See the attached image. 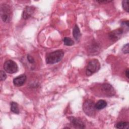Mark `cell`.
<instances>
[{
  "label": "cell",
  "mask_w": 129,
  "mask_h": 129,
  "mask_svg": "<svg viewBox=\"0 0 129 129\" xmlns=\"http://www.w3.org/2000/svg\"><path fill=\"white\" fill-rule=\"evenodd\" d=\"M122 51L125 54H127L128 53V43H126L123 46L122 48Z\"/></svg>",
  "instance_id": "cell-18"
},
{
  "label": "cell",
  "mask_w": 129,
  "mask_h": 129,
  "mask_svg": "<svg viewBox=\"0 0 129 129\" xmlns=\"http://www.w3.org/2000/svg\"><path fill=\"white\" fill-rule=\"evenodd\" d=\"M128 74H129V71H128V69L127 68L126 71H125V75L126 76V77H127V78H128Z\"/></svg>",
  "instance_id": "cell-22"
},
{
  "label": "cell",
  "mask_w": 129,
  "mask_h": 129,
  "mask_svg": "<svg viewBox=\"0 0 129 129\" xmlns=\"http://www.w3.org/2000/svg\"><path fill=\"white\" fill-rule=\"evenodd\" d=\"M0 75H1V81H5L6 80V79L7 78V75H6L5 72L3 71H1Z\"/></svg>",
  "instance_id": "cell-19"
},
{
  "label": "cell",
  "mask_w": 129,
  "mask_h": 129,
  "mask_svg": "<svg viewBox=\"0 0 129 129\" xmlns=\"http://www.w3.org/2000/svg\"><path fill=\"white\" fill-rule=\"evenodd\" d=\"M64 56L62 50H57L48 53L46 56V62L47 64H54L61 60Z\"/></svg>",
  "instance_id": "cell-1"
},
{
  "label": "cell",
  "mask_w": 129,
  "mask_h": 129,
  "mask_svg": "<svg viewBox=\"0 0 129 129\" xmlns=\"http://www.w3.org/2000/svg\"><path fill=\"white\" fill-rule=\"evenodd\" d=\"M123 33V28L118 29L110 32L108 34V37L112 41H116L121 37Z\"/></svg>",
  "instance_id": "cell-8"
},
{
  "label": "cell",
  "mask_w": 129,
  "mask_h": 129,
  "mask_svg": "<svg viewBox=\"0 0 129 129\" xmlns=\"http://www.w3.org/2000/svg\"><path fill=\"white\" fill-rule=\"evenodd\" d=\"M35 7L33 6H26L23 10L22 13V17L26 20L30 18L35 11Z\"/></svg>",
  "instance_id": "cell-10"
},
{
  "label": "cell",
  "mask_w": 129,
  "mask_h": 129,
  "mask_svg": "<svg viewBox=\"0 0 129 129\" xmlns=\"http://www.w3.org/2000/svg\"><path fill=\"white\" fill-rule=\"evenodd\" d=\"M1 17L4 22L8 23L11 21L12 11L10 6L6 4L1 5Z\"/></svg>",
  "instance_id": "cell-3"
},
{
  "label": "cell",
  "mask_w": 129,
  "mask_h": 129,
  "mask_svg": "<svg viewBox=\"0 0 129 129\" xmlns=\"http://www.w3.org/2000/svg\"><path fill=\"white\" fill-rule=\"evenodd\" d=\"M73 35L76 40H79L81 37V34L79 28L77 25H75L73 29Z\"/></svg>",
  "instance_id": "cell-11"
},
{
  "label": "cell",
  "mask_w": 129,
  "mask_h": 129,
  "mask_svg": "<svg viewBox=\"0 0 129 129\" xmlns=\"http://www.w3.org/2000/svg\"><path fill=\"white\" fill-rule=\"evenodd\" d=\"M11 111L16 114H19L20 112L18 104L15 102H11Z\"/></svg>",
  "instance_id": "cell-14"
},
{
  "label": "cell",
  "mask_w": 129,
  "mask_h": 129,
  "mask_svg": "<svg viewBox=\"0 0 129 129\" xmlns=\"http://www.w3.org/2000/svg\"><path fill=\"white\" fill-rule=\"evenodd\" d=\"M121 26L123 27H126V28L128 29V21H123L121 23Z\"/></svg>",
  "instance_id": "cell-21"
},
{
  "label": "cell",
  "mask_w": 129,
  "mask_h": 129,
  "mask_svg": "<svg viewBox=\"0 0 129 129\" xmlns=\"http://www.w3.org/2000/svg\"><path fill=\"white\" fill-rule=\"evenodd\" d=\"M122 6L123 9L126 12H128V1L127 0H124L122 2Z\"/></svg>",
  "instance_id": "cell-17"
},
{
  "label": "cell",
  "mask_w": 129,
  "mask_h": 129,
  "mask_svg": "<svg viewBox=\"0 0 129 129\" xmlns=\"http://www.w3.org/2000/svg\"><path fill=\"white\" fill-rule=\"evenodd\" d=\"M95 103L91 100L88 99L85 101L83 105V109L84 112L88 116L93 117L96 113V108L95 107Z\"/></svg>",
  "instance_id": "cell-2"
},
{
  "label": "cell",
  "mask_w": 129,
  "mask_h": 129,
  "mask_svg": "<svg viewBox=\"0 0 129 129\" xmlns=\"http://www.w3.org/2000/svg\"><path fill=\"white\" fill-rule=\"evenodd\" d=\"M107 106V102L103 99L99 100L95 104L96 110H101Z\"/></svg>",
  "instance_id": "cell-12"
},
{
  "label": "cell",
  "mask_w": 129,
  "mask_h": 129,
  "mask_svg": "<svg viewBox=\"0 0 129 129\" xmlns=\"http://www.w3.org/2000/svg\"><path fill=\"white\" fill-rule=\"evenodd\" d=\"M100 89L103 95L106 97H112L115 94L113 87L108 83L102 84L100 85Z\"/></svg>",
  "instance_id": "cell-5"
},
{
  "label": "cell",
  "mask_w": 129,
  "mask_h": 129,
  "mask_svg": "<svg viewBox=\"0 0 129 129\" xmlns=\"http://www.w3.org/2000/svg\"><path fill=\"white\" fill-rule=\"evenodd\" d=\"M100 69V64L98 60L93 59L90 60L86 68V74L87 76H90L96 73Z\"/></svg>",
  "instance_id": "cell-4"
},
{
  "label": "cell",
  "mask_w": 129,
  "mask_h": 129,
  "mask_svg": "<svg viewBox=\"0 0 129 129\" xmlns=\"http://www.w3.org/2000/svg\"><path fill=\"white\" fill-rule=\"evenodd\" d=\"M27 80V76L25 74H22L15 78L13 79V83L15 86L20 87L23 86Z\"/></svg>",
  "instance_id": "cell-9"
},
{
  "label": "cell",
  "mask_w": 129,
  "mask_h": 129,
  "mask_svg": "<svg viewBox=\"0 0 129 129\" xmlns=\"http://www.w3.org/2000/svg\"><path fill=\"white\" fill-rule=\"evenodd\" d=\"M63 43L65 45L72 46L74 44V41L70 37H64L63 38Z\"/></svg>",
  "instance_id": "cell-15"
},
{
  "label": "cell",
  "mask_w": 129,
  "mask_h": 129,
  "mask_svg": "<svg viewBox=\"0 0 129 129\" xmlns=\"http://www.w3.org/2000/svg\"><path fill=\"white\" fill-rule=\"evenodd\" d=\"M89 49L91 50V52H96L98 50L99 48V45L96 42L93 43V44H91Z\"/></svg>",
  "instance_id": "cell-16"
},
{
  "label": "cell",
  "mask_w": 129,
  "mask_h": 129,
  "mask_svg": "<svg viewBox=\"0 0 129 129\" xmlns=\"http://www.w3.org/2000/svg\"><path fill=\"white\" fill-rule=\"evenodd\" d=\"M111 1H97V2L98 3H108V2H110Z\"/></svg>",
  "instance_id": "cell-23"
},
{
  "label": "cell",
  "mask_w": 129,
  "mask_h": 129,
  "mask_svg": "<svg viewBox=\"0 0 129 129\" xmlns=\"http://www.w3.org/2000/svg\"><path fill=\"white\" fill-rule=\"evenodd\" d=\"M4 69L6 72L9 74H14L18 71V67L14 61L9 59L5 62Z\"/></svg>",
  "instance_id": "cell-6"
},
{
  "label": "cell",
  "mask_w": 129,
  "mask_h": 129,
  "mask_svg": "<svg viewBox=\"0 0 129 129\" xmlns=\"http://www.w3.org/2000/svg\"><path fill=\"white\" fill-rule=\"evenodd\" d=\"M27 60H28V61H29V63H30L31 64H33L34 63V58L31 55H30L29 54L27 55Z\"/></svg>",
  "instance_id": "cell-20"
},
{
  "label": "cell",
  "mask_w": 129,
  "mask_h": 129,
  "mask_svg": "<svg viewBox=\"0 0 129 129\" xmlns=\"http://www.w3.org/2000/svg\"><path fill=\"white\" fill-rule=\"evenodd\" d=\"M71 124L75 128H84L85 125L84 123L79 118L74 116H70L69 118Z\"/></svg>",
  "instance_id": "cell-7"
},
{
  "label": "cell",
  "mask_w": 129,
  "mask_h": 129,
  "mask_svg": "<svg viewBox=\"0 0 129 129\" xmlns=\"http://www.w3.org/2000/svg\"><path fill=\"white\" fill-rule=\"evenodd\" d=\"M115 127L116 128H119V129L128 128L129 123L128 122H126V121H120L117 123L115 125Z\"/></svg>",
  "instance_id": "cell-13"
}]
</instances>
